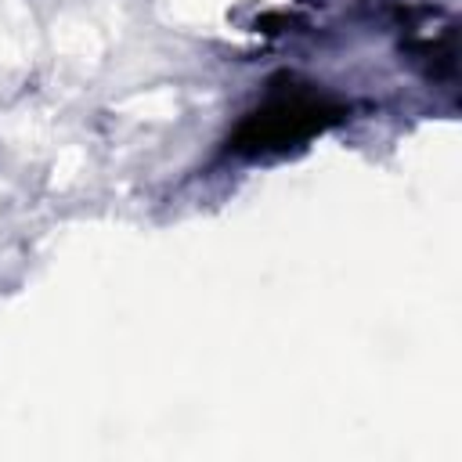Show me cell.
<instances>
[{
    "label": "cell",
    "instance_id": "1",
    "mask_svg": "<svg viewBox=\"0 0 462 462\" xmlns=\"http://www.w3.org/2000/svg\"><path fill=\"white\" fill-rule=\"evenodd\" d=\"M325 123V108L310 97H274L263 112H256V119H249L242 144L260 152V148H282L310 130H321Z\"/></svg>",
    "mask_w": 462,
    "mask_h": 462
}]
</instances>
